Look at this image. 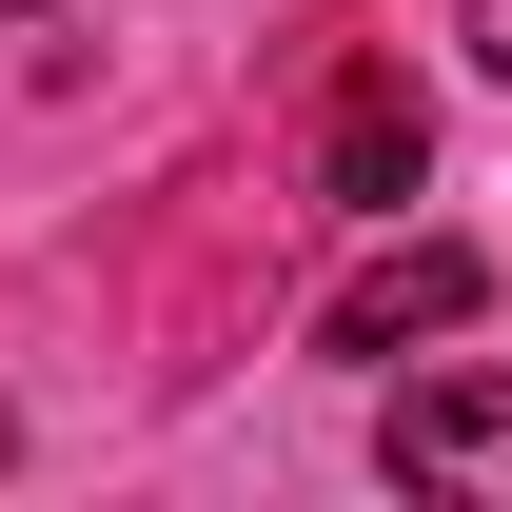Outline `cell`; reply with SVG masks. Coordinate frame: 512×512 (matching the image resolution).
Wrapping results in <instances>:
<instances>
[{
    "instance_id": "1",
    "label": "cell",
    "mask_w": 512,
    "mask_h": 512,
    "mask_svg": "<svg viewBox=\"0 0 512 512\" xmlns=\"http://www.w3.org/2000/svg\"><path fill=\"white\" fill-rule=\"evenodd\" d=\"M375 453H394V493H473V512H512V375H414L375 414Z\"/></svg>"
},
{
    "instance_id": "4",
    "label": "cell",
    "mask_w": 512,
    "mask_h": 512,
    "mask_svg": "<svg viewBox=\"0 0 512 512\" xmlns=\"http://www.w3.org/2000/svg\"><path fill=\"white\" fill-rule=\"evenodd\" d=\"M473 40H493V60H512V0H473Z\"/></svg>"
},
{
    "instance_id": "5",
    "label": "cell",
    "mask_w": 512,
    "mask_h": 512,
    "mask_svg": "<svg viewBox=\"0 0 512 512\" xmlns=\"http://www.w3.org/2000/svg\"><path fill=\"white\" fill-rule=\"evenodd\" d=\"M0 20H40V0H0Z\"/></svg>"
},
{
    "instance_id": "2",
    "label": "cell",
    "mask_w": 512,
    "mask_h": 512,
    "mask_svg": "<svg viewBox=\"0 0 512 512\" xmlns=\"http://www.w3.org/2000/svg\"><path fill=\"white\" fill-rule=\"evenodd\" d=\"M473 296H493V276H473L453 237H414V256H375V276H355V296L316 316V355H414V335H453Z\"/></svg>"
},
{
    "instance_id": "3",
    "label": "cell",
    "mask_w": 512,
    "mask_h": 512,
    "mask_svg": "<svg viewBox=\"0 0 512 512\" xmlns=\"http://www.w3.org/2000/svg\"><path fill=\"white\" fill-rule=\"evenodd\" d=\"M414 158H434V119H414V79H355V99H335V197H414Z\"/></svg>"
}]
</instances>
